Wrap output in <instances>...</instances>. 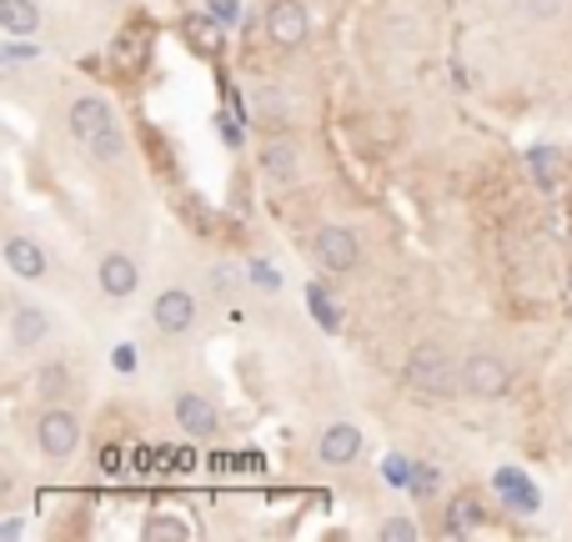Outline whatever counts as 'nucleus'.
<instances>
[{
    "label": "nucleus",
    "instance_id": "obj_1",
    "mask_svg": "<svg viewBox=\"0 0 572 542\" xmlns=\"http://www.w3.org/2000/svg\"><path fill=\"white\" fill-rule=\"evenodd\" d=\"M65 121H71V136H76L96 161H116V156L126 151V141H121V131H116V116H111V106H105L101 96L71 101V116Z\"/></svg>",
    "mask_w": 572,
    "mask_h": 542
},
{
    "label": "nucleus",
    "instance_id": "obj_2",
    "mask_svg": "<svg viewBox=\"0 0 572 542\" xmlns=\"http://www.w3.org/2000/svg\"><path fill=\"white\" fill-rule=\"evenodd\" d=\"M407 387L422 392V397H457L462 392V367H452V357H447L437 342H422V347L407 357Z\"/></svg>",
    "mask_w": 572,
    "mask_h": 542
},
{
    "label": "nucleus",
    "instance_id": "obj_3",
    "mask_svg": "<svg viewBox=\"0 0 572 542\" xmlns=\"http://www.w3.org/2000/svg\"><path fill=\"white\" fill-rule=\"evenodd\" d=\"M512 387V372H508V361L493 357V352H472L468 361H462V392L468 397H482V402H497V397H508Z\"/></svg>",
    "mask_w": 572,
    "mask_h": 542
},
{
    "label": "nucleus",
    "instance_id": "obj_4",
    "mask_svg": "<svg viewBox=\"0 0 572 542\" xmlns=\"http://www.w3.org/2000/svg\"><path fill=\"white\" fill-rule=\"evenodd\" d=\"M36 447L46 452V457H71V452L80 447V422L71 412H61V407H51V412H40L36 422Z\"/></svg>",
    "mask_w": 572,
    "mask_h": 542
},
{
    "label": "nucleus",
    "instance_id": "obj_5",
    "mask_svg": "<svg viewBox=\"0 0 572 542\" xmlns=\"http://www.w3.org/2000/svg\"><path fill=\"white\" fill-rule=\"evenodd\" d=\"M307 30H312V21L301 11V0H272V5H266V40H272V46L291 51V46L307 40Z\"/></svg>",
    "mask_w": 572,
    "mask_h": 542
},
{
    "label": "nucleus",
    "instance_id": "obj_6",
    "mask_svg": "<svg viewBox=\"0 0 572 542\" xmlns=\"http://www.w3.org/2000/svg\"><path fill=\"white\" fill-rule=\"evenodd\" d=\"M151 322H157V332H166V336H182V332H191V322H196V297L191 292H161L157 297V307H151Z\"/></svg>",
    "mask_w": 572,
    "mask_h": 542
},
{
    "label": "nucleus",
    "instance_id": "obj_7",
    "mask_svg": "<svg viewBox=\"0 0 572 542\" xmlns=\"http://www.w3.org/2000/svg\"><path fill=\"white\" fill-rule=\"evenodd\" d=\"M357 257H362V246H357V236H351L347 226H322V232H316V261H322L326 271H351Z\"/></svg>",
    "mask_w": 572,
    "mask_h": 542
},
{
    "label": "nucleus",
    "instance_id": "obj_8",
    "mask_svg": "<svg viewBox=\"0 0 572 542\" xmlns=\"http://www.w3.org/2000/svg\"><path fill=\"white\" fill-rule=\"evenodd\" d=\"M46 336H51V317H46L36 301H21V307L11 311V342H15V352H36Z\"/></svg>",
    "mask_w": 572,
    "mask_h": 542
},
{
    "label": "nucleus",
    "instance_id": "obj_9",
    "mask_svg": "<svg viewBox=\"0 0 572 542\" xmlns=\"http://www.w3.org/2000/svg\"><path fill=\"white\" fill-rule=\"evenodd\" d=\"M176 422H182V432H191V438H211V432L222 427V417H216V407H211L201 392H182V397H176Z\"/></svg>",
    "mask_w": 572,
    "mask_h": 542
},
{
    "label": "nucleus",
    "instance_id": "obj_10",
    "mask_svg": "<svg viewBox=\"0 0 572 542\" xmlns=\"http://www.w3.org/2000/svg\"><path fill=\"white\" fill-rule=\"evenodd\" d=\"M5 267H11L21 282H36V276H46V251H40L30 236H11V242H5Z\"/></svg>",
    "mask_w": 572,
    "mask_h": 542
},
{
    "label": "nucleus",
    "instance_id": "obj_11",
    "mask_svg": "<svg viewBox=\"0 0 572 542\" xmlns=\"http://www.w3.org/2000/svg\"><path fill=\"white\" fill-rule=\"evenodd\" d=\"M316 452H322V463H351L362 452V432L351 422H332L322 432V442H316Z\"/></svg>",
    "mask_w": 572,
    "mask_h": 542
},
{
    "label": "nucleus",
    "instance_id": "obj_12",
    "mask_svg": "<svg viewBox=\"0 0 572 542\" xmlns=\"http://www.w3.org/2000/svg\"><path fill=\"white\" fill-rule=\"evenodd\" d=\"M136 282H141V271H136V261H130V257L111 251V257L101 261V286H105V297H130V292H136Z\"/></svg>",
    "mask_w": 572,
    "mask_h": 542
},
{
    "label": "nucleus",
    "instance_id": "obj_13",
    "mask_svg": "<svg viewBox=\"0 0 572 542\" xmlns=\"http://www.w3.org/2000/svg\"><path fill=\"white\" fill-rule=\"evenodd\" d=\"M0 30H5V36H36L40 11L30 0H0Z\"/></svg>",
    "mask_w": 572,
    "mask_h": 542
},
{
    "label": "nucleus",
    "instance_id": "obj_14",
    "mask_svg": "<svg viewBox=\"0 0 572 542\" xmlns=\"http://www.w3.org/2000/svg\"><path fill=\"white\" fill-rule=\"evenodd\" d=\"M482 497H472V492H462V497H452V507H447V528L457 532V538H468V532L482 528Z\"/></svg>",
    "mask_w": 572,
    "mask_h": 542
},
{
    "label": "nucleus",
    "instance_id": "obj_15",
    "mask_svg": "<svg viewBox=\"0 0 572 542\" xmlns=\"http://www.w3.org/2000/svg\"><path fill=\"white\" fill-rule=\"evenodd\" d=\"M146 40H151V36H146V26H130L126 36L116 40V61H121V71H141V65H146Z\"/></svg>",
    "mask_w": 572,
    "mask_h": 542
},
{
    "label": "nucleus",
    "instance_id": "obj_16",
    "mask_svg": "<svg viewBox=\"0 0 572 542\" xmlns=\"http://www.w3.org/2000/svg\"><path fill=\"white\" fill-rule=\"evenodd\" d=\"M261 167L272 171L276 181H291V176H297V151H291L286 141H272L266 151H261Z\"/></svg>",
    "mask_w": 572,
    "mask_h": 542
},
{
    "label": "nucleus",
    "instance_id": "obj_17",
    "mask_svg": "<svg viewBox=\"0 0 572 542\" xmlns=\"http://www.w3.org/2000/svg\"><path fill=\"white\" fill-rule=\"evenodd\" d=\"M186 30H191V40L196 46H201V51H222V36H216V26H211V21H186Z\"/></svg>",
    "mask_w": 572,
    "mask_h": 542
},
{
    "label": "nucleus",
    "instance_id": "obj_18",
    "mask_svg": "<svg viewBox=\"0 0 572 542\" xmlns=\"http://www.w3.org/2000/svg\"><path fill=\"white\" fill-rule=\"evenodd\" d=\"M146 538H191V528L176 522V517H151V522H146Z\"/></svg>",
    "mask_w": 572,
    "mask_h": 542
},
{
    "label": "nucleus",
    "instance_id": "obj_19",
    "mask_svg": "<svg viewBox=\"0 0 572 542\" xmlns=\"http://www.w3.org/2000/svg\"><path fill=\"white\" fill-rule=\"evenodd\" d=\"M382 538H387V542H412L416 522H412V517H387V522H382Z\"/></svg>",
    "mask_w": 572,
    "mask_h": 542
},
{
    "label": "nucleus",
    "instance_id": "obj_20",
    "mask_svg": "<svg viewBox=\"0 0 572 542\" xmlns=\"http://www.w3.org/2000/svg\"><path fill=\"white\" fill-rule=\"evenodd\" d=\"M382 478H387L391 488H402V482H412V463H407V457H387V467H382Z\"/></svg>",
    "mask_w": 572,
    "mask_h": 542
},
{
    "label": "nucleus",
    "instance_id": "obj_21",
    "mask_svg": "<svg viewBox=\"0 0 572 542\" xmlns=\"http://www.w3.org/2000/svg\"><path fill=\"white\" fill-rule=\"evenodd\" d=\"M261 116L282 121L286 116V96H276V90H261Z\"/></svg>",
    "mask_w": 572,
    "mask_h": 542
},
{
    "label": "nucleus",
    "instance_id": "obj_22",
    "mask_svg": "<svg viewBox=\"0 0 572 542\" xmlns=\"http://www.w3.org/2000/svg\"><path fill=\"white\" fill-rule=\"evenodd\" d=\"M40 387H46V397H61L65 372H61V367H46V372H40Z\"/></svg>",
    "mask_w": 572,
    "mask_h": 542
},
{
    "label": "nucleus",
    "instance_id": "obj_23",
    "mask_svg": "<svg viewBox=\"0 0 572 542\" xmlns=\"http://www.w3.org/2000/svg\"><path fill=\"white\" fill-rule=\"evenodd\" d=\"M130 352H136V347H116V357H111V361H116V372H130V367H136V357H130Z\"/></svg>",
    "mask_w": 572,
    "mask_h": 542
},
{
    "label": "nucleus",
    "instance_id": "obj_24",
    "mask_svg": "<svg viewBox=\"0 0 572 542\" xmlns=\"http://www.w3.org/2000/svg\"><path fill=\"white\" fill-rule=\"evenodd\" d=\"M533 11H543V15H547V11H558V0H533Z\"/></svg>",
    "mask_w": 572,
    "mask_h": 542
}]
</instances>
